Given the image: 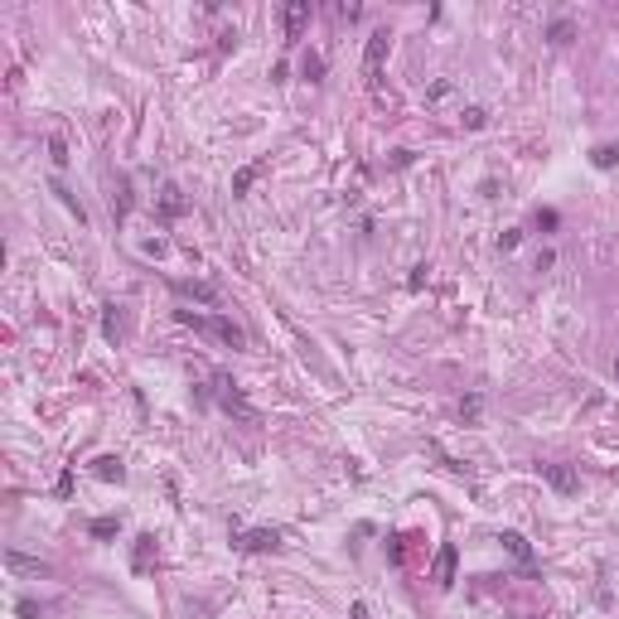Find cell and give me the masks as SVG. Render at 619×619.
<instances>
[{
  "label": "cell",
  "instance_id": "cell-1",
  "mask_svg": "<svg viewBox=\"0 0 619 619\" xmlns=\"http://www.w3.org/2000/svg\"><path fill=\"white\" fill-rule=\"evenodd\" d=\"M179 319L184 324H194V329H204V334H218L223 344H232V348H242L247 344V334L232 324V319H223V314H194V310H179Z\"/></svg>",
  "mask_w": 619,
  "mask_h": 619
},
{
  "label": "cell",
  "instance_id": "cell-2",
  "mask_svg": "<svg viewBox=\"0 0 619 619\" xmlns=\"http://www.w3.org/2000/svg\"><path fill=\"white\" fill-rule=\"evenodd\" d=\"M387 49H392V34H387V29H378V34L368 39V54H363V73H368V83H378V73H383V58H387Z\"/></svg>",
  "mask_w": 619,
  "mask_h": 619
},
{
  "label": "cell",
  "instance_id": "cell-3",
  "mask_svg": "<svg viewBox=\"0 0 619 619\" xmlns=\"http://www.w3.org/2000/svg\"><path fill=\"white\" fill-rule=\"evenodd\" d=\"M232 547H242V552H276V547H281V532H271V527L232 532Z\"/></svg>",
  "mask_w": 619,
  "mask_h": 619
},
{
  "label": "cell",
  "instance_id": "cell-4",
  "mask_svg": "<svg viewBox=\"0 0 619 619\" xmlns=\"http://www.w3.org/2000/svg\"><path fill=\"white\" fill-rule=\"evenodd\" d=\"M455 561H460V552L445 542V547L435 552V566H431V581H435L440 590H450V586H455Z\"/></svg>",
  "mask_w": 619,
  "mask_h": 619
},
{
  "label": "cell",
  "instance_id": "cell-5",
  "mask_svg": "<svg viewBox=\"0 0 619 619\" xmlns=\"http://www.w3.org/2000/svg\"><path fill=\"white\" fill-rule=\"evenodd\" d=\"M305 24H310V0H296V5L281 10V29H286V39H300Z\"/></svg>",
  "mask_w": 619,
  "mask_h": 619
},
{
  "label": "cell",
  "instance_id": "cell-6",
  "mask_svg": "<svg viewBox=\"0 0 619 619\" xmlns=\"http://www.w3.org/2000/svg\"><path fill=\"white\" fill-rule=\"evenodd\" d=\"M542 479H547L556 494H576V469H571V465H542Z\"/></svg>",
  "mask_w": 619,
  "mask_h": 619
},
{
  "label": "cell",
  "instance_id": "cell-7",
  "mask_svg": "<svg viewBox=\"0 0 619 619\" xmlns=\"http://www.w3.org/2000/svg\"><path fill=\"white\" fill-rule=\"evenodd\" d=\"M5 566H10L15 576H49V566L34 561V556H24V552H5Z\"/></svg>",
  "mask_w": 619,
  "mask_h": 619
},
{
  "label": "cell",
  "instance_id": "cell-8",
  "mask_svg": "<svg viewBox=\"0 0 619 619\" xmlns=\"http://www.w3.org/2000/svg\"><path fill=\"white\" fill-rule=\"evenodd\" d=\"M160 213H165V218H179V213H184V194H179L175 184L160 189Z\"/></svg>",
  "mask_w": 619,
  "mask_h": 619
},
{
  "label": "cell",
  "instance_id": "cell-9",
  "mask_svg": "<svg viewBox=\"0 0 619 619\" xmlns=\"http://www.w3.org/2000/svg\"><path fill=\"white\" fill-rule=\"evenodd\" d=\"M93 469H97V479H106V484H111V479H116V484L126 479V469H121V460H116V455H102Z\"/></svg>",
  "mask_w": 619,
  "mask_h": 619
},
{
  "label": "cell",
  "instance_id": "cell-10",
  "mask_svg": "<svg viewBox=\"0 0 619 619\" xmlns=\"http://www.w3.org/2000/svg\"><path fill=\"white\" fill-rule=\"evenodd\" d=\"M590 165H595V170H615L619 165V145H595V150H590Z\"/></svg>",
  "mask_w": 619,
  "mask_h": 619
},
{
  "label": "cell",
  "instance_id": "cell-11",
  "mask_svg": "<svg viewBox=\"0 0 619 619\" xmlns=\"http://www.w3.org/2000/svg\"><path fill=\"white\" fill-rule=\"evenodd\" d=\"M499 542H504V547H508V552H513L517 561H532V547H527V537H522V532H504V537H499Z\"/></svg>",
  "mask_w": 619,
  "mask_h": 619
},
{
  "label": "cell",
  "instance_id": "cell-12",
  "mask_svg": "<svg viewBox=\"0 0 619 619\" xmlns=\"http://www.w3.org/2000/svg\"><path fill=\"white\" fill-rule=\"evenodd\" d=\"M150 552H155V537H150V532H145V537H136V556H131V566H136V571H145V566H150Z\"/></svg>",
  "mask_w": 619,
  "mask_h": 619
},
{
  "label": "cell",
  "instance_id": "cell-13",
  "mask_svg": "<svg viewBox=\"0 0 619 619\" xmlns=\"http://www.w3.org/2000/svg\"><path fill=\"white\" fill-rule=\"evenodd\" d=\"M175 291L179 296H194V300H218V291L213 286H199V281H175Z\"/></svg>",
  "mask_w": 619,
  "mask_h": 619
},
{
  "label": "cell",
  "instance_id": "cell-14",
  "mask_svg": "<svg viewBox=\"0 0 619 619\" xmlns=\"http://www.w3.org/2000/svg\"><path fill=\"white\" fill-rule=\"evenodd\" d=\"M300 68H305L310 83H319V73H324V58H319V54H305V58H300Z\"/></svg>",
  "mask_w": 619,
  "mask_h": 619
},
{
  "label": "cell",
  "instance_id": "cell-15",
  "mask_svg": "<svg viewBox=\"0 0 619 619\" xmlns=\"http://www.w3.org/2000/svg\"><path fill=\"white\" fill-rule=\"evenodd\" d=\"M102 329H106V339H121V314H116V305H106Z\"/></svg>",
  "mask_w": 619,
  "mask_h": 619
},
{
  "label": "cell",
  "instance_id": "cell-16",
  "mask_svg": "<svg viewBox=\"0 0 619 619\" xmlns=\"http://www.w3.org/2000/svg\"><path fill=\"white\" fill-rule=\"evenodd\" d=\"M257 179V165H247V170H237V179H232V194H247V184Z\"/></svg>",
  "mask_w": 619,
  "mask_h": 619
},
{
  "label": "cell",
  "instance_id": "cell-17",
  "mask_svg": "<svg viewBox=\"0 0 619 619\" xmlns=\"http://www.w3.org/2000/svg\"><path fill=\"white\" fill-rule=\"evenodd\" d=\"M479 412H484L479 397H465V402H460V416H465V421H479Z\"/></svg>",
  "mask_w": 619,
  "mask_h": 619
},
{
  "label": "cell",
  "instance_id": "cell-18",
  "mask_svg": "<svg viewBox=\"0 0 619 619\" xmlns=\"http://www.w3.org/2000/svg\"><path fill=\"white\" fill-rule=\"evenodd\" d=\"M387 552H392V561H402V556H407V537L392 532V537H387Z\"/></svg>",
  "mask_w": 619,
  "mask_h": 619
},
{
  "label": "cell",
  "instance_id": "cell-19",
  "mask_svg": "<svg viewBox=\"0 0 619 619\" xmlns=\"http://www.w3.org/2000/svg\"><path fill=\"white\" fill-rule=\"evenodd\" d=\"M116 527H121V522H116V517H97V522H93V537H111V532H116Z\"/></svg>",
  "mask_w": 619,
  "mask_h": 619
},
{
  "label": "cell",
  "instance_id": "cell-20",
  "mask_svg": "<svg viewBox=\"0 0 619 619\" xmlns=\"http://www.w3.org/2000/svg\"><path fill=\"white\" fill-rule=\"evenodd\" d=\"M566 39H571V19H556L552 24V44H566Z\"/></svg>",
  "mask_w": 619,
  "mask_h": 619
},
{
  "label": "cell",
  "instance_id": "cell-21",
  "mask_svg": "<svg viewBox=\"0 0 619 619\" xmlns=\"http://www.w3.org/2000/svg\"><path fill=\"white\" fill-rule=\"evenodd\" d=\"M517 242H522V232H517V227H513V232H504V237H499V247H504V252H513Z\"/></svg>",
  "mask_w": 619,
  "mask_h": 619
},
{
  "label": "cell",
  "instance_id": "cell-22",
  "mask_svg": "<svg viewBox=\"0 0 619 619\" xmlns=\"http://www.w3.org/2000/svg\"><path fill=\"white\" fill-rule=\"evenodd\" d=\"M353 619H368V605H363V600L353 605Z\"/></svg>",
  "mask_w": 619,
  "mask_h": 619
},
{
  "label": "cell",
  "instance_id": "cell-23",
  "mask_svg": "<svg viewBox=\"0 0 619 619\" xmlns=\"http://www.w3.org/2000/svg\"><path fill=\"white\" fill-rule=\"evenodd\" d=\"M615 373H619V363H615Z\"/></svg>",
  "mask_w": 619,
  "mask_h": 619
}]
</instances>
